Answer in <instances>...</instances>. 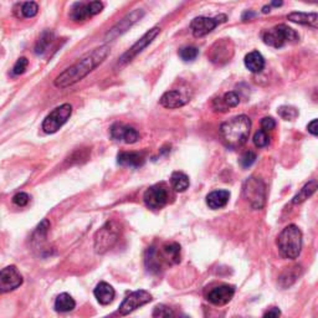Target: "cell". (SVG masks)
I'll list each match as a JSON object with an SVG mask.
<instances>
[{
  "label": "cell",
  "instance_id": "1",
  "mask_svg": "<svg viewBox=\"0 0 318 318\" xmlns=\"http://www.w3.org/2000/svg\"><path fill=\"white\" fill-rule=\"evenodd\" d=\"M109 53L108 45H102L100 47H96L91 52L83 56L80 61L70 66L65 71L61 72L53 81V85L57 89L64 90L67 87L80 82L82 78H85L90 72H92L96 67L100 66Z\"/></svg>",
  "mask_w": 318,
  "mask_h": 318
},
{
  "label": "cell",
  "instance_id": "2",
  "mask_svg": "<svg viewBox=\"0 0 318 318\" xmlns=\"http://www.w3.org/2000/svg\"><path fill=\"white\" fill-rule=\"evenodd\" d=\"M251 131V120L240 114L226 121L220 126V134L230 148H239L246 143Z\"/></svg>",
  "mask_w": 318,
  "mask_h": 318
},
{
  "label": "cell",
  "instance_id": "3",
  "mask_svg": "<svg viewBox=\"0 0 318 318\" xmlns=\"http://www.w3.org/2000/svg\"><path fill=\"white\" fill-rule=\"evenodd\" d=\"M278 251L285 258L295 260L302 250V233L296 225H288L277 236Z\"/></svg>",
  "mask_w": 318,
  "mask_h": 318
},
{
  "label": "cell",
  "instance_id": "4",
  "mask_svg": "<svg viewBox=\"0 0 318 318\" xmlns=\"http://www.w3.org/2000/svg\"><path fill=\"white\" fill-rule=\"evenodd\" d=\"M121 225L116 220L107 223L96 233L95 235V251L103 255L112 249L118 243L121 238Z\"/></svg>",
  "mask_w": 318,
  "mask_h": 318
},
{
  "label": "cell",
  "instance_id": "5",
  "mask_svg": "<svg viewBox=\"0 0 318 318\" xmlns=\"http://www.w3.org/2000/svg\"><path fill=\"white\" fill-rule=\"evenodd\" d=\"M243 196L255 210H260L266 204V184L256 177H250L243 184Z\"/></svg>",
  "mask_w": 318,
  "mask_h": 318
},
{
  "label": "cell",
  "instance_id": "6",
  "mask_svg": "<svg viewBox=\"0 0 318 318\" xmlns=\"http://www.w3.org/2000/svg\"><path fill=\"white\" fill-rule=\"evenodd\" d=\"M263 40L269 46L280 49V47L285 46L287 44L297 43L300 40V35L294 29L287 26V25L280 24L264 32Z\"/></svg>",
  "mask_w": 318,
  "mask_h": 318
},
{
  "label": "cell",
  "instance_id": "7",
  "mask_svg": "<svg viewBox=\"0 0 318 318\" xmlns=\"http://www.w3.org/2000/svg\"><path fill=\"white\" fill-rule=\"evenodd\" d=\"M71 114L72 106L70 103H64V105L56 107L44 120L43 131L47 134L56 133L70 120Z\"/></svg>",
  "mask_w": 318,
  "mask_h": 318
},
{
  "label": "cell",
  "instance_id": "8",
  "mask_svg": "<svg viewBox=\"0 0 318 318\" xmlns=\"http://www.w3.org/2000/svg\"><path fill=\"white\" fill-rule=\"evenodd\" d=\"M143 16H144V10H142V9H136L132 11V13L127 14L122 20L118 21L116 25H113V26H112L111 29L106 33L105 41L116 40L118 36L123 35V34L127 32V30L131 29L136 22L139 21Z\"/></svg>",
  "mask_w": 318,
  "mask_h": 318
},
{
  "label": "cell",
  "instance_id": "9",
  "mask_svg": "<svg viewBox=\"0 0 318 318\" xmlns=\"http://www.w3.org/2000/svg\"><path fill=\"white\" fill-rule=\"evenodd\" d=\"M152 300H153V297H152V295L148 291H146V290H138V291L129 294L122 301L120 308H118V312L122 316H127L131 312H133L134 309L139 308L140 306L147 305Z\"/></svg>",
  "mask_w": 318,
  "mask_h": 318
},
{
  "label": "cell",
  "instance_id": "10",
  "mask_svg": "<svg viewBox=\"0 0 318 318\" xmlns=\"http://www.w3.org/2000/svg\"><path fill=\"white\" fill-rule=\"evenodd\" d=\"M226 15L225 14H220V15L215 16V18H207V16H199L195 18L190 24V29L193 35L195 38H203V36L208 35L212 33L219 24L226 21Z\"/></svg>",
  "mask_w": 318,
  "mask_h": 318
},
{
  "label": "cell",
  "instance_id": "11",
  "mask_svg": "<svg viewBox=\"0 0 318 318\" xmlns=\"http://www.w3.org/2000/svg\"><path fill=\"white\" fill-rule=\"evenodd\" d=\"M143 200H144V204L147 205L149 209L157 210L164 207L168 201V190L165 184L159 183V184H154L149 187L144 191Z\"/></svg>",
  "mask_w": 318,
  "mask_h": 318
},
{
  "label": "cell",
  "instance_id": "12",
  "mask_svg": "<svg viewBox=\"0 0 318 318\" xmlns=\"http://www.w3.org/2000/svg\"><path fill=\"white\" fill-rule=\"evenodd\" d=\"M159 33H160L159 27H153V29L148 30V32L146 33L144 35H143L142 38H140L139 40H138L137 43L128 50V51H126L122 56H121L120 61H118V65H126V64H128L129 61L133 60L138 53L142 52L143 50L148 46V45H151L152 43H153V40L159 35Z\"/></svg>",
  "mask_w": 318,
  "mask_h": 318
},
{
  "label": "cell",
  "instance_id": "13",
  "mask_svg": "<svg viewBox=\"0 0 318 318\" xmlns=\"http://www.w3.org/2000/svg\"><path fill=\"white\" fill-rule=\"evenodd\" d=\"M22 276L15 266H7L0 270V295L14 291L22 285Z\"/></svg>",
  "mask_w": 318,
  "mask_h": 318
},
{
  "label": "cell",
  "instance_id": "14",
  "mask_svg": "<svg viewBox=\"0 0 318 318\" xmlns=\"http://www.w3.org/2000/svg\"><path fill=\"white\" fill-rule=\"evenodd\" d=\"M235 287L232 285H220L213 287L207 295V300L215 306H224L233 300Z\"/></svg>",
  "mask_w": 318,
  "mask_h": 318
},
{
  "label": "cell",
  "instance_id": "15",
  "mask_svg": "<svg viewBox=\"0 0 318 318\" xmlns=\"http://www.w3.org/2000/svg\"><path fill=\"white\" fill-rule=\"evenodd\" d=\"M234 55V45L227 39H223V40L218 41L213 46L212 52H210V60L214 64H225L230 61V59Z\"/></svg>",
  "mask_w": 318,
  "mask_h": 318
},
{
  "label": "cell",
  "instance_id": "16",
  "mask_svg": "<svg viewBox=\"0 0 318 318\" xmlns=\"http://www.w3.org/2000/svg\"><path fill=\"white\" fill-rule=\"evenodd\" d=\"M109 132H111L112 139L118 140V142H125L127 144H133L139 139V133L137 132V129L122 125V123H114L109 129Z\"/></svg>",
  "mask_w": 318,
  "mask_h": 318
},
{
  "label": "cell",
  "instance_id": "17",
  "mask_svg": "<svg viewBox=\"0 0 318 318\" xmlns=\"http://www.w3.org/2000/svg\"><path fill=\"white\" fill-rule=\"evenodd\" d=\"M188 101H189V97L185 96L182 91H179V90H171V91L165 92L160 97L159 103L164 108H179V107L184 106Z\"/></svg>",
  "mask_w": 318,
  "mask_h": 318
},
{
  "label": "cell",
  "instance_id": "18",
  "mask_svg": "<svg viewBox=\"0 0 318 318\" xmlns=\"http://www.w3.org/2000/svg\"><path fill=\"white\" fill-rule=\"evenodd\" d=\"M146 157L138 152H121L117 156V163L122 167L139 168L144 164Z\"/></svg>",
  "mask_w": 318,
  "mask_h": 318
},
{
  "label": "cell",
  "instance_id": "19",
  "mask_svg": "<svg viewBox=\"0 0 318 318\" xmlns=\"http://www.w3.org/2000/svg\"><path fill=\"white\" fill-rule=\"evenodd\" d=\"M94 295L96 300H97L101 305L107 306L109 305V303H112V301L114 300L116 292H114V288L109 285V283L100 282L94 290Z\"/></svg>",
  "mask_w": 318,
  "mask_h": 318
},
{
  "label": "cell",
  "instance_id": "20",
  "mask_svg": "<svg viewBox=\"0 0 318 318\" xmlns=\"http://www.w3.org/2000/svg\"><path fill=\"white\" fill-rule=\"evenodd\" d=\"M230 199V191L227 190H214L207 195V204L210 209L216 210L226 207Z\"/></svg>",
  "mask_w": 318,
  "mask_h": 318
},
{
  "label": "cell",
  "instance_id": "21",
  "mask_svg": "<svg viewBox=\"0 0 318 318\" xmlns=\"http://www.w3.org/2000/svg\"><path fill=\"white\" fill-rule=\"evenodd\" d=\"M245 66L252 74H258L265 67V59L258 51H251L245 56Z\"/></svg>",
  "mask_w": 318,
  "mask_h": 318
},
{
  "label": "cell",
  "instance_id": "22",
  "mask_svg": "<svg viewBox=\"0 0 318 318\" xmlns=\"http://www.w3.org/2000/svg\"><path fill=\"white\" fill-rule=\"evenodd\" d=\"M301 274H302L301 266L295 265L291 267H286L285 271H283L280 277H278V283H280V286L282 287V288H287V287H290L296 282Z\"/></svg>",
  "mask_w": 318,
  "mask_h": 318
},
{
  "label": "cell",
  "instance_id": "23",
  "mask_svg": "<svg viewBox=\"0 0 318 318\" xmlns=\"http://www.w3.org/2000/svg\"><path fill=\"white\" fill-rule=\"evenodd\" d=\"M287 19L292 22H297V24L308 25L316 29L318 24V16L316 13H291L287 15Z\"/></svg>",
  "mask_w": 318,
  "mask_h": 318
},
{
  "label": "cell",
  "instance_id": "24",
  "mask_svg": "<svg viewBox=\"0 0 318 318\" xmlns=\"http://www.w3.org/2000/svg\"><path fill=\"white\" fill-rule=\"evenodd\" d=\"M170 184L173 189L178 193H183L189 188V177L183 171H174L170 177Z\"/></svg>",
  "mask_w": 318,
  "mask_h": 318
},
{
  "label": "cell",
  "instance_id": "25",
  "mask_svg": "<svg viewBox=\"0 0 318 318\" xmlns=\"http://www.w3.org/2000/svg\"><path fill=\"white\" fill-rule=\"evenodd\" d=\"M316 190H317V181L316 179H312L311 182H308L307 184H306L305 187L294 196L292 203H294V204H301V203L306 201L308 198H311V196L316 193Z\"/></svg>",
  "mask_w": 318,
  "mask_h": 318
},
{
  "label": "cell",
  "instance_id": "26",
  "mask_svg": "<svg viewBox=\"0 0 318 318\" xmlns=\"http://www.w3.org/2000/svg\"><path fill=\"white\" fill-rule=\"evenodd\" d=\"M53 307L57 312H70L76 307V302L69 294H61L56 298Z\"/></svg>",
  "mask_w": 318,
  "mask_h": 318
},
{
  "label": "cell",
  "instance_id": "27",
  "mask_svg": "<svg viewBox=\"0 0 318 318\" xmlns=\"http://www.w3.org/2000/svg\"><path fill=\"white\" fill-rule=\"evenodd\" d=\"M70 18L74 21H83L86 19L91 18V14L89 10V4H83V3H77L71 8L70 11Z\"/></svg>",
  "mask_w": 318,
  "mask_h": 318
},
{
  "label": "cell",
  "instance_id": "28",
  "mask_svg": "<svg viewBox=\"0 0 318 318\" xmlns=\"http://www.w3.org/2000/svg\"><path fill=\"white\" fill-rule=\"evenodd\" d=\"M163 254L168 263L178 264L181 261V245L177 243L167 244L163 246Z\"/></svg>",
  "mask_w": 318,
  "mask_h": 318
},
{
  "label": "cell",
  "instance_id": "29",
  "mask_svg": "<svg viewBox=\"0 0 318 318\" xmlns=\"http://www.w3.org/2000/svg\"><path fill=\"white\" fill-rule=\"evenodd\" d=\"M52 40H53V33L50 32V30H45V32L40 35L39 40L36 41V45H35L36 55H43V53L46 52V50L49 49V46L51 45Z\"/></svg>",
  "mask_w": 318,
  "mask_h": 318
},
{
  "label": "cell",
  "instance_id": "30",
  "mask_svg": "<svg viewBox=\"0 0 318 318\" xmlns=\"http://www.w3.org/2000/svg\"><path fill=\"white\" fill-rule=\"evenodd\" d=\"M144 263L149 271L152 272L159 271V258H157V250L154 249L153 246L148 247L147 252H146Z\"/></svg>",
  "mask_w": 318,
  "mask_h": 318
},
{
  "label": "cell",
  "instance_id": "31",
  "mask_svg": "<svg viewBox=\"0 0 318 318\" xmlns=\"http://www.w3.org/2000/svg\"><path fill=\"white\" fill-rule=\"evenodd\" d=\"M277 112L280 117L285 121H294L298 117V109L292 106H281Z\"/></svg>",
  "mask_w": 318,
  "mask_h": 318
},
{
  "label": "cell",
  "instance_id": "32",
  "mask_svg": "<svg viewBox=\"0 0 318 318\" xmlns=\"http://www.w3.org/2000/svg\"><path fill=\"white\" fill-rule=\"evenodd\" d=\"M199 50L194 46H185L179 50V56L183 61H193L198 56Z\"/></svg>",
  "mask_w": 318,
  "mask_h": 318
},
{
  "label": "cell",
  "instance_id": "33",
  "mask_svg": "<svg viewBox=\"0 0 318 318\" xmlns=\"http://www.w3.org/2000/svg\"><path fill=\"white\" fill-rule=\"evenodd\" d=\"M39 7L35 2H26L22 4L21 14L25 18H34L38 14Z\"/></svg>",
  "mask_w": 318,
  "mask_h": 318
},
{
  "label": "cell",
  "instance_id": "34",
  "mask_svg": "<svg viewBox=\"0 0 318 318\" xmlns=\"http://www.w3.org/2000/svg\"><path fill=\"white\" fill-rule=\"evenodd\" d=\"M270 142V137L267 134V131H264V129H258L254 136V143L257 148H264L269 144Z\"/></svg>",
  "mask_w": 318,
  "mask_h": 318
},
{
  "label": "cell",
  "instance_id": "35",
  "mask_svg": "<svg viewBox=\"0 0 318 318\" xmlns=\"http://www.w3.org/2000/svg\"><path fill=\"white\" fill-rule=\"evenodd\" d=\"M221 101H223V103L225 105V107H226L227 109L230 108V107H236L240 103V97H239V95L236 94V92H227V94L224 95V97L221 98Z\"/></svg>",
  "mask_w": 318,
  "mask_h": 318
},
{
  "label": "cell",
  "instance_id": "36",
  "mask_svg": "<svg viewBox=\"0 0 318 318\" xmlns=\"http://www.w3.org/2000/svg\"><path fill=\"white\" fill-rule=\"evenodd\" d=\"M256 158H257V157H256V154L252 151L245 152V153L243 154V156H241V158H240L241 167H243L244 169H246V168H250L255 163Z\"/></svg>",
  "mask_w": 318,
  "mask_h": 318
},
{
  "label": "cell",
  "instance_id": "37",
  "mask_svg": "<svg viewBox=\"0 0 318 318\" xmlns=\"http://www.w3.org/2000/svg\"><path fill=\"white\" fill-rule=\"evenodd\" d=\"M27 65H29V61H27L26 57H20L18 61H16L15 65L13 67V74L15 76L22 75L27 69Z\"/></svg>",
  "mask_w": 318,
  "mask_h": 318
},
{
  "label": "cell",
  "instance_id": "38",
  "mask_svg": "<svg viewBox=\"0 0 318 318\" xmlns=\"http://www.w3.org/2000/svg\"><path fill=\"white\" fill-rule=\"evenodd\" d=\"M170 316H174V312L171 311V308L167 307V306L158 305L154 307L153 317H170Z\"/></svg>",
  "mask_w": 318,
  "mask_h": 318
},
{
  "label": "cell",
  "instance_id": "39",
  "mask_svg": "<svg viewBox=\"0 0 318 318\" xmlns=\"http://www.w3.org/2000/svg\"><path fill=\"white\" fill-rule=\"evenodd\" d=\"M30 201V196L26 193H18L13 196V203L18 207H26Z\"/></svg>",
  "mask_w": 318,
  "mask_h": 318
},
{
  "label": "cell",
  "instance_id": "40",
  "mask_svg": "<svg viewBox=\"0 0 318 318\" xmlns=\"http://www.w3.org/2000/svg\"><path fill=\"white\" fill-rule=\"evenodd\" d=\"M103 9V4L101 2H98V0H95V2L90 3L89 4V10H90V14H91V16H95L97 15V14H100L101 11H102Z\"/></svg>",
  "mask_w": 318,
  "mask_h": 318
},
{
  "label": "cell",
  "instance_id": "41",
  "mask_svg": "<svg viewBox=\"0 0 318 318\" xmlns=\"http://www.w3.org/2000/svg\"><path fill=\"white\" fill-rule=\"evenodd\" d=\"M261 127L264 131H272L276 127V122L272 117H265L261 120Z\"/></svg>",
  "mask_w": 318,
  "mask_h": 318
},
{
  "label": "cell",
  "instance_id": "42",
  "mask_svg": "<svg viewBox=\"0 0 318 318\" xmlns=\"http://www.w3.org/2000/svg\"><path fill=\"white\" fill-rule=\"evenodd\" d=\"M278 316H281V311L278 308H276V307H274V308H271V309H269V311H266L265 313H264V317L265 318H276V317H278Z\"/></svg>",
  "mask_w": 318,
  "mask_h": 318
},
{
  "label": "cell",
  "instance_id": "43",
  "mask_svg": "<svg viewBox=\"0 0 318 318\" xmlns=\"http://www.w3.org/2000/svg\"><path fill=\"white\" fill-rule=\"evenodd\" d=\"M307 129H308L309 133L312 134V136H317V133H318V131H317V129H318L317 128V120H313L311 123H308Z\"/></svg>",
  "mask_w": 318,
  "mask_h": 318
},
{
  "label": "cell",
  "instance_id": "44",
  "mask_svg": "<svg viewBox=\"0 0 318 318\" xmlns=\"http://www.w3.org/2000/svg\"><path fill=\"white\" fill-rule=\"evenodd\" d=\"M271 5H272V7H275V8L281 7V5H282V0H272Z\"/></svg>",
  "mask_w": 318,
  "mask_h": 318
},
{
  "label": "cell",
  "instance_id": "45",
  "mask_svg": "<svg viewBox=\"0 0 318 318\" xmlns=\"http://www.w3.org/2000/svg\"><path fill=\"white\" fill-rule=\"evenodd\" d=\"M252 16H255L254 13H245L244 16H243V19L245 20V19H246V18L250 19V18H252Z\"/></svg>",
  "mask_w": 318,
  "mask_h": 318
},
{
  "label": "cell",
  "instance_id": "46",
  "mask_svg": "<svg viewBox=\"0 0 318 318\" xmlns=\"http://www.w3.org/2000/svg\"><path fill=\"white\" fill-rule=\"evenodd\" d=\"M264 13H270V7H265L264 8Z\"/></svg>",
  "mask_w": 318,
  "mask_h": 318
},
{
  "label": "cell",
  "instance_id": "47",
  "mask_svg": "<svg viewBox=\"0 0 318 318\" xmlns=\"http://www.w3.org/2000/svg\"><path fill=\"white\" fill-rule=\"evenodd\" d=\"M305 2H309V3H317V0H305Z\"/></svg>",
  "mask_w": 318,
  "mask_h": 318
}]
</instances>
